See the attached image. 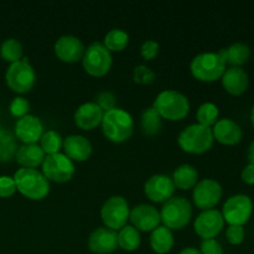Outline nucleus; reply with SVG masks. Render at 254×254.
<instances>
[{"label":"nucleus","mask_w":254,"mask_h":254,"mask_svg":"<svg viewBox=\"0 0 254 254\" xmlns=\"http://www.w3.org/2000/svg\"><path fill=\"white\" fill-rule=\"evenodd\" d=\"M102 129L109 140L121 143L131 135L134 121L128 112L116 107L111 111L104 112L102 118Z\"/></svg>","instance_id":"nucleus-1"},{"label":"nucleus","mask_w":254,"mask_h":254,"mask_svg":"<svg viewBox=\"0 0 254 254\" xmlns=\"http://www.w3.org/2000/svg\"><path fill=\"white\" fill-rule=\"evenodd\" d=\"M14 181L17 190L32 200H41L50 191L49 180L36 169L20 168L15 173Z\"/></svg>","instance_id":"nucleus-2"},{"label":"nucleus","mask_w":254,"mask_h":254,"mask_svg":"<svg viewBox=\"0 0 254 254\" xmlns=\"http://www.w3.org/2000/svg\"><path fill=\"white\" fill-rule=\"evenodd\" d=\"M154 108L160 117L170 121H179L188 116L190 103L188 97L176 89H165L156 96Z\"/></svg>","instance_id":"nucleus-3"},{"label":"nucleus","mask_w":254,"mask_h":254,"mask_svg":"<svg viewBox=\"0 0 254 254\" xmlns=\"http://www.w3.org/2000/svg\"><path fill=\"white\" fill-rule=\"evenodd\" d=\"M178 141L183 150L188 153H203L213 144L212 129L202 124H190L181 130Z\"/></svg>","instance_id":"nucleus-4"},{"label":"nucleus","mask_w":254,"mask_h":254,"mask_svg":"<svg viewBox=\"0 0 254 254\" xmlns=\"http://www.w3.org/2000/svg\"><path fill=\"white\" fill-rule=\"evenodd\" d=\"M190 68L193 77L197 79L212 82L222 77L226 71V62L216 52H202L193 57Z\"/></svg>","instance_id":"nucleus-5"},{"label":"nucleus","mask_w":254,"mask_h":254,"mask_svg":"<svg viewBox=\"0 0 254 254\" xmlns=\"http://www.w3.org/2000/svg\"><path fill=\"white\" fill-rule=\"evenodd\" d=\"M192 215V207L188 198L175 196L165 201L160 212L164 226L168 228H181L186 226Z\"/></svg>","instance_id":"nucleus-6"},{"label":"nucleus","mask_w":254,"mask_h":254,"mask_svg":"<svg viewBox=\"0 0 254 254\" xmlns=\"http://www.w3.org/2000/svg\"><path fill=\"white\" fill-rule=\"evenodd\" d=\"M5 79L10 88L17 93H26L34 87L36 81V72L34 67L29 64V59L14 62L9 66L5 73Z\"/></svg>","instance_id":"nucleus-7"},{"label":"nucleus","mask_w":254,"mask_h":254,"mask_svg":"<svg viewBox=\"0 0 254 254\" xmlns=\"http://www.w3.org/2000/svg\"><path fill=\"white\" fill-rule=\"evenodd\" d=\"M112 54L102 42H92L84 50L83 67L92 76H103L109 71L112 66Z\"/></svg>","instance_id":"nucleus-8"},{"label":"nucleus","mask_w":254,"mask_h":254,"mask_svg":"<svg viewBox=\"0 0 254 254\" xmlns=\"http://www.w3.org/2000/svg\"><path fill=\"white\" fill-rule=\"evenodd\" d=\"M129 205L123 196H112L103 203L101 210V216L107 227L112 230H121L127 225L129 218Z\"/></svg>","instance_id":"nucleus-9"},{"label":"nucleus","mask_w":254,"mask_h":254,"mask_svg":"<svg viewBox=\"0 0 254 254\" xmlns=\"http://www.w3.org/2000/svg\"><path fill=\"white\" fill-rule=\"evenodd\" d=\"M42 173L46 176L47 180L56 181V183H64V181H68L73 176V161L66 154H50V155L45 156L44 159Z\"/></svg>","instance_id":"nucleus-10"},{"label":"nucleus","mask_w":254,"mask_h":254,"mask_svg":"<svg viewBox=\"0 0 254 254\" xmlns=\"http://www.w3.org/2000/svg\"><path fill=\"white\" fill-rule=\"evenodd\" d=\"M253 212V202L248 196L235 195L223 205V220L233 226H243Z\"/></svg>","instance_id":"nucleus-11"},{"label":"nucleus","mask_w":254,"mask_h":254,"mask_svg":"<svg viewBox=\"0 0 254 254\" xmlns=\"http://www.w3.org/2000/svg\"><path fill=\"white\" fill-rule=\"evenodd\" d=\"M192 196L197 207L208 210L220 201L222 196V186L213 179H203L195 185Z\"/></svg>","instance_id":"nucleus-12"},{"label":"nucleus","mask_w":254,"mask_h":254,"mask_svg":"<svg viewBox=\"0 0 254 254\" xmlns=\"http://www.w3.org/2000/svg\"><path fill=\"white\" fill-rule=\"evenodd\" d=\"M225 225L222 212L215 208L203 210L195 221V231L203 240L213 238L221 232Z\"/></svg>","instance_id":"nucleus-13"},{"label":"nucleus","mask_w":254,"mask_h":254,"mask_svg":"<svg viewBox=\"0 0 254 254\" xmlns=\"http://www.w3.org/2000/svg\"><path fill=\"white\" fill-rule=\"evenodd\" d=\"M144 191L151 201L163 202L173 197L175 192V184L168 175L156 174L149 178L144 185Z\"/></svg>","instance_id":"nucleus-14"},{"label":"nucleus","mask_w":254,"mask_h":254,"mask_svg":"<svg viewBox=\"0 0 254 254\" xmlns=\"http://www.w3.org/2000/svg\"><path fill=\"white\" fill-rule=\"evenodd\" d=\"M130 221L136 230L153 231L160 223V212L154 206L148 203H140L131 208L129 213Z\"/></svg>","instance_id":"nucleus-15"},{"label":"nucleus","mask_w":254,"mask_h":254,"mask_svg":"<svg viewBox=\"0 0 254 254\" xmlns=\"http://www.w3.org/2000/svg\"><path fill=\"white\" fill-rule=\"evenodd\" d=\"M118 246V233L109 227H98L88 238V247L97 254L113 252Z\"/></svg>","instance_id":"nucleus-16"},{"label":"nucleus","mask_w":254,"mask_h":254,"mask_svg":"<svg viewBox=\"0 0 254 254\" xmlns=\"http://www.w3.org/2000/svg\"><path fill=\"white\" fill-rule=\"evenodd\" d=\"M44 134V126L40 118L32 116V114H26L17 119L15 124V135L24 141V144L36 143Z\"/></svg>","instance_id":"nucleus-17"},{"label":"nucleus","mask_w":254,"mask_h":254,"mask_svg":"<svg viewBox=\"0 0 254 254\" xmlns=\"http://www.w3.org/2000/svg\"><path fill=\"white\" fill-rule=\"evenodd\" d=\"M84 45L73 35H64L59 37L55 44V52L57 57L64 62H76L83 57Z\"/></svg>","instance_id":"nucleus-18"},{"label":"nucleus","mask_w":254,"mask_h":254,"mask_svg":"<svg viewBox=\"0 0 254 254\" xmlns=\"http://www.w3.org/2000/svg\"><path fill=\"white\" fill-rule=\"evenodd\" d=\"M212 134L213 138L226 145H235L240 143L243 135L241 127L230 118H223L216 122L213 124Z\"/></svg>","instance_id":"nucleus-19"},{"label":"nucleus","mask_w":254,"mask_h":254,"mask_svg":"<svg viewBox=\"0 0 254 254\" xmlns=\"http://www.w3.org/2000/svg\"><path fill=\"white\" fill-rule=\"evenodd\" d=\"M104 112L96 102H86L77 108L74 113V122L82 129H93L102 123Z\"/></svg>","instance_id":"nucleus-20"},{"label":"nucleus","mask_w":254,"mask_h":254,"mask_svg":"<svg viewBox=\"0 0 254 254\" xmlns=\"http://www.w3.org/2000/svg\"><path fill=\"white\" fill-rule=\"evenodd\" d=\"M64 146L66 155L69 159H73L77 161H83L89 158L92 154V144L86 136L79 135V134H72L66 139H64Z\"/></svg>","instance_id":"nucleus-21"},{"label":"nucleus","mask_w":254,"mask_h":254,"mask_svg":"<svg viewBox=\"0 0 254 254\" xmlns=\"http://www.w3.org/2000/svg\"><path fill=\"white\" fill-rule=\"evenodd\" d=\"M222 84L228 93L242 94L248 87V74L241 67H230L223 72Z\"/></svg>","instance_id":"nucleus-22"},{"label":"nucleus","mask_w":254,"mask_h":254,"mask_svg":"<svg viewBox=\"0 0 254 254\" xmlns=\"http://www.w3.org/2000/svg\"><path fill=\"white\" fill-rule=\"evenodd\" d=\"M15 158L17 163L22 165V168L34 169L44 163L45 151L36 143L22 144L20 148H17Z\"/></svg>","instance_id":"nucleus-23"},{"label":"nucleus","mask_w":254,"mask_h":254,"mask_svg":"<svg viewBox=\"0 0 254 254\" xmlns=\"http://www.w3.org/2000/svg\"><path fill=\"white\" fill-rule=\"evenodd\" d=\"M226 64H230L232 67H240L241 64H246L251 56L250 47L242 42H236L230 45L227 49H221L217 52Z\"/></svg>","instance_id":"nucleus-24"},{"label":"nucleus","mask_w":254,"mask_h":254,"mask_svg":"<svg viewBox=\"0 0 254 254\" xmlns=\"http://www.w3.org/2000/svg\"><path fill=\"white\" fill-rule=\"evenodd\" d=\"M150 245L156 253H168L174 246V235L170 228L166 226H158L154 228L150 235Z\"/></svg>","instance_id":"nucleus-25"},{"label":"nucleus","mask_w":254,"mask_h":254,"mask_svg":"<svg viewBox=\"0 0 254 254\" xmlns=\"http://www.w3.org/2000/svg\"><path fill=\"white\" fill-rule=\"evenodd\" d=\"M197 178L198 174L196 168H193L190 164H183L174 171L173 181L179 189L188 190L197 184Z\"/></svg>","instance_id":"nucleus-26"},{"label":"nucleus","mask_w":254,"mask_h":254,"mask_svg":"<svg viewBox=\"0 0 254 254\" xmlns=\"http://www.w3.org/2000/svg\"><path fill=\"white\" fill-rule=\"evenodd\" d=\"M140 128L146 135H155L161 129V117L154 107H149L141 112Z\"/></svg>","instance_id":"nucleus-27"},{"label":"nucleus","mask_w":254,"mask_h":254,"mask_svg":"<svg viewBox=\"0 0 254 254\" xmlns=\"http://www.w3.org/2000/svg\"><path fill=\"white\" fill-rule=\"evenodd\" d=\"M17 151L15 135L7 129H0V161H10Z\"/></svg>","instance_id":"nucleus-28"},{"label":"nucleus","mask_w":254,"mask_h":254,"mask_svg":"<svg viewBox=\"0 0 254 254\" xmlns=\"http://www.w3.org/2000/svg\"><path fill=\"white\" fill-rule=\"evenodd\" d=\"M140 245V233L134 226L126 225L118 233V246L126 251H134Z\"/></svg>","instance_id":"nucleus-29"},{"label":"nucleus","mask_w":254,"mask_h":254,"mask_svg":"<svg viewBox=\"0 0 254 254\" xmlns=\"http://www.w3.org/2000/svg\"><path fill=\"white\" fill-rule=\"evenodd\" d=\"M129 42V35L122 29H112L104 37V46L109 51H122Z\"/></svg>","instance_id":"nucleus-30"},{"label":"nucleus","mask_w":254,"mask_h":254,"mask_svg":"<svg viewBox=\"0 0 254 254\" xmlns=\"http://www.w3.org/2000/svg\"><path fill=\"white\" fill-rule=\"evenodd\" d=\"M0 56L10 64L19 61L22 56L21 42L16 39H12V37L6 39L0 46Z\"/></svg>","instance_id":"nucleus-31"},{"label":"nucleus","mask_w":254,"mask_h":254,"mask_svg":"<svg viewBox=\"0 0 254 254\" xmlns=\"http://www.w3.org/2000/svg\"><path fill=\"white\" fill-rule=\"evenodd\" d=\"M40 141H41L40 146L47 155L59 153L62 144H64V139L56 130L45 131L41 138H40Z\"/></svg>","instance_id":"nucleus-32"},{"label":"nucleus","mask_w":254,"mask_h":254,"mask_svg":"<svg viewBox=\"0 0 254 254\" xmlns=\"http://www.w3.org/2000/svg\"><path fill=\"white\" fill-rule=\"evenodd\" d=\"M196 116H197L198 124L211 127L217 122L218 108L216 104L211 103V102H206V103H202L198 107Z\"/></svg>","instance_id":"nucleus-33"},{"label":"nucleus","mask_w":254,"mask_h":254,"mask_svg":"<svg viewBox=\"0 0 254 254\" xmlns=\"http://www.w3.org/2000/svg\"><path fill=\"white\" fill-rule=\"evenodd\" d=\"M133 78L136 83L149 84L155 79V72L145 64H138L133 71Z\"/></svg>","instance_id":"nucleus-34"},{"label":"nucleus","mask_w":254,"mask_h":254,"mask_svg":"<svg viewBox=\"0 0 254 254\" xmlns=\"http://www.w3.org/2000/svg\"><path fill=\"white\" fill-rule=\"evenodd\" d=\"M9 109L12 116L17 117V118H21V117L26 116L27 112H29L30 103L24 97H15L11 101V103H10Z\"/></svg>","instance_id":"nucleus-35"},{"label":"nucleus","mask_w":254,"mask_h":254,"mask_svg":"<svg viewBox=\"0 0 254 254\" xmlns=\"http://www.w3.org/2000/svg\"><path fill=\"white\" fill-rule=\"evenodd\" d=\"M96 103L103 112H108L111 109L116 108V97L112 92L102 91L97 94Z\"/></svg>","instance_id":"nucleus-36"},{"label":"nucleus","mask_w":254,"mask_h":254,"mask_svg":"<svg viewBox=\"0 0 254 254\" xmlns=\"http://www.w3.org/2000/svg\"><path fill=\"white\" fill-rule=\"evenodd\" d=\"M16 191L14 178L2 175L0 176V197H9Z\"/></svg>","instance_id":"nucleus-37"},{"label":"nucleus","mask_w":254,"mask_h":254,"mask_svg":"<svg viewBox=\"0 0 254 254\" xmlns=\"http://www.w3.org/2000/svg\"><path fill=\"white\" fill-rule=\"evenodd\" d=\"M228 242L232 245H240L245 240V228L242 226H233L231 225L226 231Z\"/></svg>","instance_id":"nucleus-38"},{"label":"nucleus","mask_w":254,"mask_h":254,"mask_svg":"<svg viewBox=\"0 0 254 254\" xmlns=\"http://www.w3.org/2000/svg\"><path fill=\"white\" fill-rule=\"evenodd\" d=\"M141 56L145 60H151L158 55L159 52V44L155 40H146L141 44L140 47Z\"/></svg>","instance_id":"nucleus-39"},{"label":"nucleus","mask_w":254,"mask_h":254,"mask_svg":"<svg viewBox=\"0 0 254 254\" xmlns=\"http://www.w3.org/2000/svg\"><path fill=\"white\" fill-rule=\"evenodd\" d=\"M201 254H223L222 246L213 238L203 240L201 242Z\"/></svg>","instance_id":"nucleus-40"},{"label":"nucleus","mask_w":254,"mask_h":254,"mask_svg":"<svg viewBox=\"0 0 254 254\" xmlns=\"http://www.w3.org/2000/svg\"><path fill=\"white\" fill-rule=\"evenodd\" d=\"M242 180L246 184H250V185H254V165L250 164V165L246 166L242 171Z\"/></svg>","instance_id":"nucleus-41"},{"label":"nucleus","mask_w":254,"mask_h":254,"mask_svg":"<svg viewBox=\"0 0 254 254\" xmlns=\"http://www.w3.org/2000/svg\"><path fill=\"white\" fill-rule=\"evenodd\" d=\"M248 160H250V164L254 165V140L250 145V149H248Z\"/></svg>","instance_id":"nucleus-42"},{"label":"nucleus","mask_w":254,"mask_h":254,"mask_svg":"<svg viewBox=\"0 0 254 254\" xmlns=\"http://www.w3.org/2000/svg\"><path fill=\"white\" fill-rule=\"evenodd\" d=\"M179 254H201V252L193 247H188V248H184V250Z\"/></svg>","instance_id":"nucleus-43"},{"label":"nucleus","mask_w":254,"mask_h":254,"mask_svg":"<svg viewBox=\"0 0 254 254\" xmlns=\"http://www.w3.org/2000/svg\"><path fill=\"white\" fill-rule=\"evenodd\" d=\"M251 119H252V123H253V126H254V107H253V109H252V113H251Z\"/></svg>","instance_id":"nucleus-44"},{"label":"nucleus","mask_w":254,"mask_h":254,"mask_svg":"<svg viewBox=\"0 0 254 254\" xmlns=\"http://www.w3.org/2000/svg\"><path fill=\"white\" fill-rule=\"evenodd\" d=\"M0 129H1V128H0Z\"/></svg>","instance_id":"nucleus-45"}]
</instances>
